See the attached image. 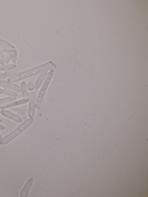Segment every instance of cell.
Returning a JSON list of instances; mask_svg holds the SVG:
<instances>
[{"label": "cell", "mask_w": 148, "mask_h": 197, "mask_svg": "<svg viewBox=\"0 0 148 197\" xmlns=\"http://www.w3.org/2000/svg\"><path fill=\"white\" fill-rule=\"evenodd\" d=\"M53 69H54V64H53L52 62H48V63H44V64H42V66H35V68L27 69V70H25V71H21V73H19V74L11 76V78L9 79V81L14 84V83L20 81V80H22V79H26V78H29V76L39 75V74H42V73H44V71H49V70H53Z\"/></svg>", "instance_id": "obj_1"}, {"label": "cell", "mask_w": 148, "mask_h": 197, "mask_svg": "<svg viewBox=\"0 0 148 197\" xmlns=\"http://www.w3.org/2000/svg\"><path fill=\"white\" fill-rule=\"evenodd\" d=\"M32 122H34V118H27L26 121H24V122H21V125L16 128V130H14L12 132H10L7 135H5V137H2L1 139H0V144L1 145H6V144H9L11 140H14L17 135H20L22 132H25L31 125H32Z\"/></svg>", "instance_id": "obj_2"}, {"label": "cell", "mask_w": 148, "mask_h": 197, "mask_svg": "<svg viewBox=\"0 0 148 197\" xmlns=\"http://www.w3.org/2000/svg\"><path fill=\"white\" fill-rule=\"evenodd\" d=\"M52 76H53V70H49L48 71V75H47V78L44 79V81H43V84L41 85V90H39V93H38V95H37L36 98V107L38 108L39 106H41V103H42V100L44 98V95H46V91H47V88L49 86V83H51V80H52Z\"/></svg>", "instance_id": "obj_3"}, {"label": "cell", "mask_w": 148, "mask_h": 197, "mask_svg": "<svg viewBox=\"0 0 148 197\" xmlns=\"http://www.w3.org/2000/svg\"><path fill=\"white\" fill-rule=\"evenodd\" d=\"M0 115H2V116L6 117V118H10V120H12V121H15V122H17V123H21V122H22V118L20 117V115H17V113H15V112H11V111H9V110H5V108L0 110Z\"/></svg>", "instance_id": "obj_4"}, {"label": "cell", "mask_w": 148, "mask_h": 197, "mask_svg": "<svg viewBox=\"0 0 148 197\" xmlns=\"http://www.w3.org/2000/svg\"><path fill=\"white\" fill-rule=\"evenodd\" d=\"M36 98L37 94L34 93L29 98V118H34L35 116V108H36Z\"/></svg>", "instance_id": "obj_5"}, {"label": "cell", "mask_w": 148, "mask_h": 197, "mask_svg": "<svg viewBox=\"0 0 148 197\" xmlns=\"http://www.w3.org/2000/svg\"><path fill=\"white\" fill-rule=\"evenodd\" d=\"M32 185H34V177H30V179H29V180L26 181V184L24 185L22 190L20 191V197L29 196V194H30V190H31Z\"/></svg>", "instance_id": "obj_6"}, {"label": "cell", "mask_w": 148, "mask_h": 197, "mask_svg": "<svg viewBox=\"0 0 148 197\" xmlns=\"http://www.w3.org/2000/svg\"><path fill=\"white\" fill-rule=\"evenodd\" d=\"M26 102H29V98H20V100H15V101H12V102H10V103H6V105H4V106H2V107H0V108H5V110H7V108H10V107L21 106V105H24V103H26Z\"/></svg>", "instance_id": "obj_7"}, {"label": "cell", "mask_w": 148, "mask_h": 197, "mask_svg": "<svg viewBox=\"0 0 148 197\" xmlns=\"http://www.w3.org/2000/svg\"><path fill=\"white\" fill-rule=\"evenodd\" d=\"M0 46H1L4 49H6L7 52H15V51H16V49H15V46H12L10 42L5 41V39H1V38H0Z\"/></svg>", "instance_id": "obj_8"}, {"label": "cell", "mask_w": 148, "mask_h": 197, "mask_svg": "<svg viewBox=\"0 0 148 197\" xmlns=\"http://www.w3.org/2000/svg\"><path fill=\"white\" fill-rule=\"evenodd\" d=\"M47 75H48V71H44V73L39 74L38 79H37L36 83H35V89H39V88H41V85L43 84V81H44V79L47 78Z\"/></svg>", "instance_id": "obj_9"}, {"label": "cell", "mask_w": 148, "mask_h": 197, "mask_svg": "<svg viewBox=\"0 0 148 197\" xmlns=\"http://www.w3.org/2000/svg\"><path fill=\"white\" fill-rule=\"evenodd\" d=\"M20 89H21V93H22V96H24V98H27V96H29V90H27V84H26V83H21V86H20Z\"/></svg>", "instance_id": "obj_10"}, {"label": "cell", "mask_w": 148, "mask_h": 197, "mask_svg": "<svg viewBox=\"0 0 148 197\" xmlns=\"http://www.w3.org/2000/svg\"><path fill=\"white\" fill-rule=\"evenodd\" d=\"M15 98H0V107L1 106H4V105H6V103H10V102H12V101H15L14 100Z\"/></svg>", "instance_id": "obj_11"}, {"label": "cell", "mask_w": 148, "mask_h": 197, "mask_svg": "<svg viewBox=\"0 0 148 197\" xmlns=\"http://www.w3.org/2000/svg\"><path fill=\"white\" fill-rule=\"evenodd\" d=\"M11 69H15V64H0V70H11Z\"/></svg>", "instance_id": "obj_12"}, {"label": "cell", "mask_w": 148, "mask_h": 197, "mask_svg": "<svg viewBox=\"0 0 148 197\" xmlns=\"http://www.w3.org/2000/svg\"><path fill=\"white\" fill-rule=\"evenodd\" d=\"M16 74H19L17 70H6V71L4 73L5 76H14V75H16Z\"/></svg>", "instance_id": "obj_13"}, {"label": "cell", "mask_w": 148, "mask_h": 197, "mask_svg": "<svg viewBox=\"0 0 148 197\" xmlns=\"http://www.w3.org/2000/svg\"><path fill=\"white\" fill-rule=\"evenodd\" d=\"M29 89H30L31 91H32V90H35V84H32V83L30 81V83L27 84V90H29Z\"/></svg>", "instance_id": "obj_14"}, {"label": "cell", "mask_w": 148, "mask_h": 197, "mask_svg": "<svg viewBox=\"0 0 148 197\" xmlns=\"http://www.w3.org/2000/svg\"><path fill=\"white\" fill-rule=\"evenodd\" d=\"M15 112H17V113H21V115H22V113H25L26 111H24L22 108H15Z\"/></svg>", "instance_id": "obj_15"}, {"label": "cell", "mask_w": 148, "mask_h": 197, "mask_svg": "<svg viewBox=\"0 0 148 197\" xmlns=\"http://www.w3.org/2000/svg\"><path fill=\"white\" fill-rule=\"evenodd\" d=\"M5 78H6V76H5L4 74H1V73H0V80H4Z\"/></svg>", "instance_id": "obj_16"}, {"label": "cell", "mask_w": 148, "mask_h": 197, "mask_svg": "<svg viewBox=\"0 0 148 197\" xmlns=\"http://www.w3.org/2000/svg\"><path fill=\"white\" fill-rule=\"evenodd\" d=\"M4 130H5V127L2 125H0V131H4Z\"/></svg>", "instance_id": "obj_17"}, {"label": "cell", "mask_w": 148, "mask_h": 197, "mask_svg": "<svg viewBox=\"0 0 148 197\" xmlns=\"http://www.w3.org/2000/svg\"><path fill=\"white\" fill-rule=\"evenodd\" d=\"M0 94H2V89H0Z\"/></svg>", "instance_id": "obj_18"}, {"label": "cell", "mask_w": 148, "mask_h": 197, "mask_svg": "<svg viewBox=\"0 0 148 197\" xmlns=\"http://www.w3.org/2000/svg\"><path fill=\"white\" fill-rule=\"evenodd\" d=\"M1 138H2V137H1V135H0V139H1Z\"/></svg>", "instance_id": "obj_19"}, {"label": "cell", "mask_w": 148, "mask_h": 197, "mask_svg": "<svg viewBox=\"0 0 148 197\" xmlns=\"http://www.w3.org/2000/svg\"><path fill=\"white\" fill-rule=\"evenodd\" d=\"M0 63H1V59H0Z\"/></svg>", "instance_id": "obj_20"}, {"label": "cell", "mask_w": 148, "mask_h": 197, "mask_svg": "<svg viewBox=\"0 0 148 197\" xmlns=\"http://www.w3.org/2000/svg\"><path fill=\"white\" fill-rule=\"evenodd\" d=\"M0 120H1V118H0Z\"/></svg>", "instance_id": "obj_21"}]
</instances>
